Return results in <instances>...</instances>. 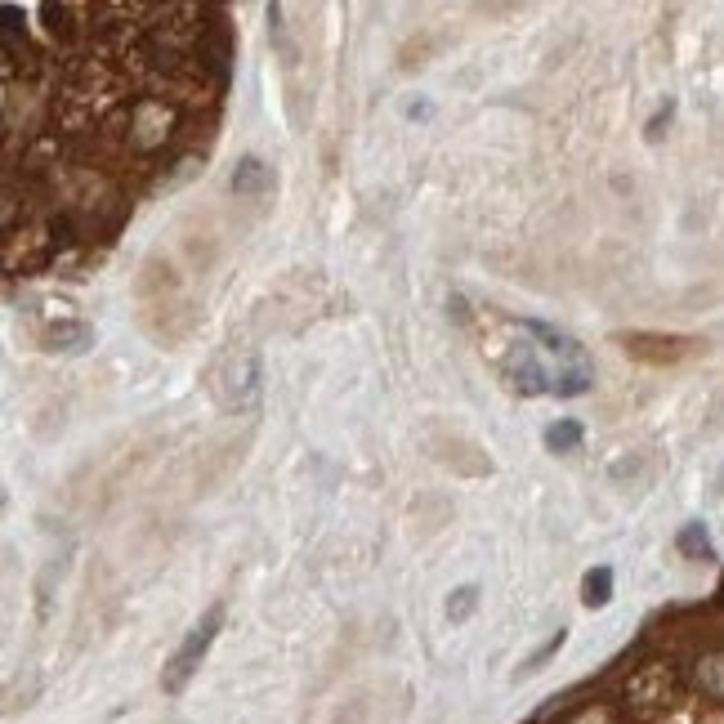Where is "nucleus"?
<instances>
[{"mask_svg":"<svg viewBox=\"0 0 724 724\" xmlns=\"http://www.w3.org/2000/svg\"><path fill=\"white\" fill-rule=\"evenodd\" d=\"M219 626H224V604H211L202 617H197V626L184 635V644H179L175 653H170L166 671H161V689L170 693V698H179V693L188 689V680L197 675V666L206 662V653H211V644L219 640Z\"/></svg>","mask_w":724,"mask_h":724,"instance_id":"f257e3e1","label":"nucleus"},{"mask_svg":"<svg viewBox=\"0 0 724 724\" xmlns=\"http://www.w3.org/2000/svg\"><path fill=\"white\" fill-rule=\"evenodd\" d=\"M622 707L631 716H644V720H657L675 707V675L671 666L662 662H649L640 671H631L622 680Z\"/></svg>","mask_w":724,"mask_h":724,"instance_id":"f03ea898","label":"nucleus"},{"mask_svg":"<svg viewBox=\"0 0 724 724\" xmlns=\"http://www.w3.org/2000/svg\"><path fill=\"white\" fill-rule=\"evenodd\" d=\"M206 389H211V398L219 407L242 412V407L255 403V394H260V358H255V354L219 358L211 367V376H206Z\"/></svg>","mask_w":724,"mask_h":724,"instance_id":"7ed1b4c3","label":"nucleus"},{"mask_svg":"<svg viewBox=\"0 0 724 724\" xmlns=\"http://www.w3.org/2000/svg\"><path fill=\"white\" fill-rule=\"evenodd\" d=\"M497 367H501L506 385H510L519 398H541V394H550V389H555V380H550L546 362L537 358V349H532L528 340H514L506 354H497Z\"/></svg>","mask_w":724,"mask_h":724,"instance_id":"20e7f679","label":"nucleus"},{"mask_svg":"<svg viewBox=\"0 0 724 724\" xmlns=\"http://www.w3.org/2000/svg\"><path fill=\"white\" fill-rule=\"evenodd\" d=\"M273 188H278V175H273L269 161L260 157H242L233 170V197H242V202H260V197H269Z\"/></svg>","mask_w":724,"mask_h":724,"instance_id":"39448f33","label":"nucleus"},{"mask_svg":"<svg viewBox=\"0 0 724 724\" xmlns=\"http://www.w3.org/2000/svg\"><path fill=\"white\" fill-rule=\"evenodd\" d=\"M680 345L684 340H671V336H626V354L644 362H675Z\"/></svg>","mask_w":724,"mask_h":724,"instance_id":"423d86ee","label":"nucleus"},{"mask_svg":"<svg viewBox=\"0 0 724 724\" xmlns=\"http://www.w3.org/2000/svg\"><path fill=\"white\" fill-rule=\"evenodd\" d=\"M613 599V568H590L581 577V604L586 608H604Z\"/></svg>","mask_w":724,"mask_h":724,"instance_id":"0eeeda50","label":"nucleus"},{"mask_svg":"<svg viewBox=\"0 0 724 724\" xmlns=\"http://www.w3.org/2000/svg\"><path fill=\"white\" fill-rule=\"evenodd\" d=\"M555 724H622V720H617V711L608 707V702H590V707H577V711H568V716H559Z\"/></svg>","mask_w":724,"mask_h":724,"instance_id":"6e6552de","label":"nucleus"},{"mask_svg":"<svg viewBox=\"0 0 724 724\" xmlns=\"http://www.w3.org/2000/svg\"><path fill=\"white\" fill-rule=\"evenodd\" d=\"M546 447L550 452H577L581 447V425L577 421H555L546 430Z\"/></svg>","mask_w":724,"mask_h":724,"instance_id":"1a4fd4ad","label":"nucleus"},{"mask_svg":"<svg viewBox=\"0 0 724 724\" xmlns=\"http://www.w3.org/2000/svg\"><path fill=\"white\" fill-rule=\"evenodd\" d=\"M474 608H479V586H456L452 599H447V617L452 622H465Z\"/></svg>","mask_w":724,"mask_h":724,"instance_id":"9d476101","label":"nucleus"},{"mask_svg":"<svg viewBox=\"0 0 724 724\" xmlns=\"http://www.w3.org/2000/svg\"><path fill=\"white\" fill-rule=\"evenodd\" d=\"M564 644H568V631H555V635H550V640H546V644H541V649H537V653H532V657H528V662H523V675H532V671H541V666H546V662H550V657H555L559 649H564Z\"/></svg>","mask_w":724,"mask_h":724,"instance_id":"9b49d317","label":"nucleus"}]
</instances>
